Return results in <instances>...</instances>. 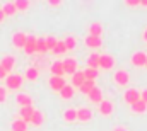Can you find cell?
<instances>
[{
    "label": "cell",
    "instance_id": "cell-5",
    "mask_svg": "<svg viewBox=\"0 0 147 131\" xmlns=\"http://www.w3.org/2000/svg\"><path fill=\"white\" fill-rule=\"evenodd\" d=\"M137 100H140V92H139L137 89H128V90L125 92V102H128V104L132 106V104L137 102Z\"/></svg>",
    "mask_w": 147,
    "mask_h": 131
},
{
    "label": "cell",
    "instance_id": "cell-38",
    "mask_svg": "<svg viewBox=\"0 0 147 131\" xmlns=\"http://www.w3.org/2000/svg\"><path fill=\"white\" fill-rule=\"evenodd\" d=\"M140 99H142V100L147 104V89L144 90V92H140Z\"/></svg>",
    "mask_w": 147,
    "mask_h": 131
},
{
    "label": "cell",
    "instance_id": "cell-6",
    "mask_svg": "<svg viewBox=\"0 0 147 131\" xmlns=\"http://www.w3.org/2000/svg\"><path fill=\"white\" fill-rule=\"evenodd\" d=\"M65 85H67V82L63 80V77H51V78H50V87H51L53 90H58V92H60Z\"/></svg>",
    "mask_w": 147,
    "mask_h": 131
},
{
    "label": "cell",
    "instance_id": "cell-31",
    "mask_svg": "<svg viewBox=\"0 0 147 131\" xmlns=\"http://www.w3.org/2000/svg\"><path fill=\"white\" fill-rule=\"evenodd\" d=\"M26 78H28V80H36L38 78V70L34 66H29V68L26 70Z\"/></svg>",
    "mask_w": 147,
    "mask_h": 131
},
{
    "label": "cell",
    "instance_id": "cell-41",
    "mask_svg": "<svg viewBox=\"0 0 147 131\" xmlns=\"http://www.w3.org/2000/svg\"><path fill=\"white\" fill-rule=\"evenodd\" d=\"M113 131H127V130H125V128H120V126H118V128H115Z\"/></svg>",
    "mask_w": 147,
    "mask_h": 131
},
{
    "label": "cell",
    "instance_id": "cell-21",
    "mask_svg": "<svg viewBox=\"0 0 147 131\" xmlns=\"http://www.w3.org/2000/svg\"><path fill=\"white\" fill-rule=\"evenodd\" d=\"M132 111H134V112L142 114V112H146V111H147V104L140 99V100H137V102H134V104H132Z\"/></svg>",
    "mask_w": 147,
    "mask_h": 131
},
{
    "label": "cell",
    "instance_id": "cell-20",
    "mask_svg": "<svg viewBox=\"0 0 147 131\" xmlns=\"http://www.w3.org/2000/svg\"><path fill=\"white\" fill-rule=\"evenodd\" d=\"M99 111H101V114L110 116L111 112H113V104H111L110 100H103V102L99 104Z\"/></svg>",
    "mask_w": 147,
    "mask_h": 131
},
{
    "label": "cell",
    "instance_id": "cell-13",
    "mask_svg": "<svg viewBox=\"0 0 147 131\" xmlns=\"http://www.w3.org/2000/svg\"><path fill=\"white\" fill-rule=\"evenodd\" d=\"M50 70H51V77H63V65H62V61H53V65L50 66Z\"/></svg>",
    "mask_w": 147,
    "mask_h": 131
},
{
    "label": "cell",
    "instance_id": "cell-26",
    "mask_svg": "<svg viewBox=\"0 0 147 131\" xmlns=\"http://www.w3.org/2000/svg\"><path fill=\"white\" fill-rule=\"evenodd\" d=\"M94 87H96V85H94V82H92V80H86L79 89H80V92H82V94H89Z\"/></svg>",
    "mask_w": 147,
    "mask_h": 131
},
{
    "label": "cell",
    "instance_id": "cell-44",
    "mask_svg": "<svg viewBox=\"0 0 147 131\" xmlns=\"http://www.w3.org/2000/svg\"><path fill=\"white\" fill-rule=\"evenodd\" d=\"M146 66H147V60H146Z\"/></svg>",
    "mask_w": 147,
    "mask_h": 131
},
{
    "label": "cell",
    "instance_id": "cell-27",
    "mask_svg": "<svg viewBox=\"0 0 147 131\" xmlns=\"http://www.w3.org/2000/svg\"><path fill=\"white\" fill-rule=\"evenodd\" d=\"M60 96H62V99H72L74 97V87L72 85H65L60 90Z\"/></svg>",
    "mask_w": 147,
    "mask_h": 131
},
{
    "label": "cell",
    "instance_id": "cell-22",
    "mask_svg": "<svg viewBox=\"0 0 147 131\" xmlns=\"http://www.w3.org/2000/svg\"><path fill=\"white\" fill-rule=\"evenodd\" d=\"M12 131H28V123H24L22 119H16L12 123Z\"/></svg>",
    "mask_w": 147,
    "mask_h": 131
},
{
    "label": "cell",
    "instance_id": "cell-19",
    "mask_svg": "<svg viewBox=\"0 0 147 131\" xmlns=\"http://www.w3.org/2000/svg\"><path fill=\"white\" fill-rule=\"evenodd\" d=\"M101 33H103V26L99 22H92L89 26V36H96V37H101Z\"/></svg>",
    "mask_w": 147,
    "mask_h": 131
},
{
    "label": "cell",
    "instance_id": "cell-16",
    "mask_svg": "<svg viewBox=\"0 0 147 131\" xmlns=\"http://www.w3.org/2000/svg\"><path fill=\"white\" fill-rule=\"evenodd\" d=\"M16 100H17V104H19V106H22V107L33 106V99L29 97L28 94H17V97H16Z\"/></svg>",
    "mask_w": 147,
    "mask_h": 131
},
{
    "label": "cell",
    "instance_id": "cell-25",
    "mask_svg": "<svg viewBox=\"0 0 147 131\" xmlns=\"http://www.w3.org/2000/svg\"><path fill=\"white\" fill-rule=\"evenodd\" d=\"M98 75H99V72L98 70H94V68H87V70H84V77H86V80H96L98 78Z\"/></svg>",
    "mask_w": 147,
    "mask_h": 131
},
{
    "label": "cell",
    "instance_id": "cell-2",
    "mask_svg": "<svg viewBox=\"0 0 147 131\" xmlns=\"http://www.w3.org/2000/svg\"><path fill=\"white\" fill-rule=\"evenodd\" d=\"M62 65H63V72L69 75H74L77 72V60L75 58H65L62 61Z\"/></svg>",
    "mask_w": 147,
    "mask_h": 131
},
{
    "label": "cell",
    "instance_id": "cell-14",
    "mask_svg": "<svg viewBox=\"0 0 147 131\" xmlns=\"http://www.w3.org/2000/svg\"><path fill=\"white\" fill-rule=\"evenodd\" d=\"M87 96H89V99H91L92 102H98V104H101V102H103V92H101V89H99V87H94Z\"/></svg>",
    "mask_w": 147,
    "mask_h": 131
},
{
    "label": "cell",
    "instance_id": "cell-40",
    "mask_svg": "<svg viewBox=\"0 0 147 131\" xmlns=\"http://www.w3.org/2000/svg\"><path fill=\"white\" fill-rule=\"evenodd\" d=\"M3 19H5V14H3V10H2V9H0V22H2V21H3Z\"/></svg>",
    "mask_w": 147,
    "mask_h": 131
},
{
    "label": "cell",
    "instance_id": "cell-35",
    "mask_svg": "<svg viewBox=\"0 0 147 131\" xmlns=\"http://www.w3.org/2000/svg\"><path fill=\"white\" fill-rule=\"evenodd\" d=\"M5 99H7V90L5 87H0V102H5Z\"/></svg>",
    "mask_w": 147,
    "mask_h": 131
},
{
    "label": "cell",
    "instance_id": "cell-7",
    "mask_svg": "<svg viewBox=\"0 0 147 131\" xmlns=\"http://www.w3.org/2000/svg\"><path fill=\"white\" fill-rule=\"evenodd\" d=\"M128 80H130L128 72H125V70H118V72L115 73V82H116V84H120V85H127Z\"/></svg>",
    "mask_w": 147,
    "mask_h": 131
},
{
    "label": "cell",
    "instance_id": "cell-33",
    "mask_svg": "<svg viewBox=\"0 0 147 131\" xmlns=\"http://www.w3.org/2000/svg\"><path fill=\"white\" fill-rule=\"evenodd\" d=\"M63 44H65V48H67V49H74V48L77 46V41H75V37H74V36H69V37L63 41Z\"/></svg>",
    "mask_w": 147,
    "mask_h": 131
},
{
    "label": "cell",
    "instance_id": "cell-23",
    "mask_svg": "<svg viewBox=\"0 0 147 131\" xmlns=\"http://www.w3.org/2000/svg\"><path fill=\"white\" fill-rule=\"evenodd\" d=\"M2 10H3V14H5V15H14V14L17 12V9H16L14 2H7V3L2 7Z\"/></svg>",
    "mask_w": 147,
    "mask_h": 131
},
{
    "label": "cell",
    "instance_id": "cell-36",
    "mask_svg": "<svg viewBox=\"0 0 147 131\" xmlns=\"http://www.w3.org/2000/svg\"><path fill=\"white\" fill-rule=\"evenodd\" d=\"M127 5L128 7H137V5H140V0H127Z\"/></svg>",
    "mask_w": 147,
    "mask_h": 131
},
{
    "label": "cell",
    "instance_id": "cell-42",
    "mask_svg": "<svg viewBox=\"0 0 147 131\" xmlns=\"http://www.w3.org/2000/svg\"><path fill=\"white\" fill-rule=\"evenodd\" d=\"M140 5H144V7H147V0H140Z\"/></svg>",
    "mask_w": 147,
    "mask_h": 131
},
{
    "label": "cell",
    "instance_id": "cell-17",
    "mask_svg": "<svg viewBox=\"0 0 147 131\" xmlns=\"http://www.w3.org/2000/svg\"><path fill=\"white\" fill-rule=\"evenodd\" d=\"M99 56H101V55H98V53H91L89 58H87V66L98 70V68H99Z\"/></svg>",
    "mask_w": 147,
    "mask_h": 131
},
{
    "label": "cell",
    "instance_id": "cell-1",
    "mask_svg": "<svg viewBox=\"0 0 147 131\" xmlns=\"http://www.w3.org/2000/svg\"><path fill=\"white\" fill-rule=\"evenodd\" d=\"M5 85H7V89H10V90H17V89L22 85V77L17 75V73H9V75L5 77Z\"/></svg>",
    "mask_w": 147,
    "mask_h": 131
},
{
    "label": "cell",
    "instance_id": "cell-12",
    "mask_svg": "<svg viewBox=\"0 0 147 131\" xmlns=\"http://www.w3.org/2000/svg\"><path fill=\"white\" fill-rule=\"evenodd\" d=\"M77 119L79 121H91L92 119V112H91V109H87V107H82V109H79L77 111Z\"/></svg>",
    "mask_w": 147,
    "mask_h": 131
},
{
    "label": "cell",
    "instance_id": "cell-34",
    "mask_svg": "<svg viewBox=\"0 0 147 131\" xmlns=\"http://www.w3.org/2000/svg\"><path fill=\"white\" fill-rule=\"evenodd\" d=\"M14 5H16L17 10H26V9L29 7V2H28V0H16Z\"/></svg>",
    "mask_w": 147,
    "mask_h": 131
},
{
    "label": "cell",
    "instance_id": "cell-3",
    "mask_svg": "<svg viewBox=\"0 0 147 131\" xmlns=\"http://www.w3.org/2000/svg\"><path fill=\"white\" fill-rule=\"evenodd\" d=\"M36 36H33V34H29V36H26V46H24V51H26V55H33V53H36Z\"/></svg>",
    "mask_w": 147,
    "mask_h": 131
},
{
    "label": "cell",
    "instance_id": "cell-10",
    "mask_svg": "<svg viewBox=\"0 0 147 131\" xmlns=\"http://www.w3.org/2000/svg\"><path fill=\"white\" fill-rule=\"evenodd\" d=\"M12 44L16 48H24L26 46V34L24 33H16L12 36Z\"/></svg>",
    "mask_w": 147,
    "mask_h": 131
},
{
    "label": "cell",
    "instance_id": "cell-11",
    "mask_svg": "<svg viewBox=\"0 0 147 131\" xmlns=\"http://www.w3.org/2000/svg\"><path fill=\"white\" fill-rule=\"evenodd\" d=\"M14 65H16V58H14V56H3L2 61H0V66H2L7 73L14 68Z\"/></svg>",
    "mask_w": 147,
    "mask_h": 131
},
{
    "label": "cell",
    "instance_id": "cell-18",
    "mask_svg": "<svg viewBox=\"0 0 147 131\" xmlns=\"http://www.w3.org/2000/svg\"><path fill=\"white\" fill-rule=\"evenodd\" d=\"M86 44L89 48H99L103 44V39L101 37H96V36H87L86 37Z\"/></svg>",
    "mask_w": 147,
    "mask_h": 131
},
{
    "label": "cell",
    "instance_id": "cell-29",
    "mask_svg": "<svg viewBox=\"0 0 147 131\" xmlns=\"http://www.w3.org/2000/svg\"><path fill=\"white\" fill-rule=\"evenodd\" d=\"M63 118H65V121H69V123L77 121V111H75V109H67L65 114H63Z\"/></svg>",
    "mask_w": 147,
    "mask_h": 131
},
{
    "label": "cell",
    "instance_id": "cell-15",
    "mask_svg": "<svg viewBox=\"0 0 147 131\" xmlns=\"http://www.w3.org/2000/svg\"><path fill=\"white\" fill-rule=\"evenodd\" d=\"M86 82V77H84V72H75L72 75V87H80L82 84Z\"/></svg>",
    "mask_w": 147,
    "mask_h": 131
},
{
    "label": "cell",
    "instance_id": "cell-37",
    "mask_svg": "<svg viewBox=\"0 0 147 131\" xmlns=\"http://www.w3.org/2000/svg\"><path fill=\"white\" fill-rule=\"evenodd\" d=\"M48 3H50L51 7H58V5H60V0H50Z\"/></svg>",
    "mask_w": 147,
    "mask_h": 131
},
{
    "label": "cell",
    "instance_id": "cell-39",
    "mask_svg": "<svg viewBox=\"0 0 147 131\" xmlns=\"http://www.w3.org/2000/svg\"><path fill=\"white\" fill-rule=\"evenodd\" d=\"M5 77H7V72H5V70L0 66V78H5Z\"/></svg>",
    "mask_w": 147,
    "mask_h": 131
},
{
    "label": "cell",
    "instance_id": "cell-9",
    "mask_svg": "<svg viewBox=\"0 0 147 131\" xmlns=\"http://www.w3.org/2000/svg\"><path fill=\"white\" fill-rule=\"evenodd\" d=\"M146 60H147V55L144 51H137L132 56V63L135 66H146Z\"/></svg>",
    "mask_w": 147,
    "mask_h": 131
},
{
    "label": "cell",
    "instance_id": "cell-28",
    "mask_svg": "<svg viewBox=\"0 0 147 131\" xmlns=\"http://www.w3.org/2000/svg\"><path fill=\"white\" fill-rule=\"evenodd\" d=\"M46 41L45 37H38L36 39V53H46Z\"/></svg>",
    "mask_w": 147,
    "mask_h": 131
},
{
    "label": "cell",
    "instance_id": "cell-32",
    "mask_svg": "<svg viewBox=\"0 0 147 131\" xmlns=\"http://www.w3.org/2000/svg\"><path fill=\"white\" fill-rule=\"evenodd\" d=\"M53 53H55V55H63V53H67V48H65L63 41H58V43H57V46L53 48Z\"/></svg>",
    "mask_w": 147,
    "mask_h": 131
},
{
    "label": "cell",
    "instance_id": "cell-24",
    "mask_svg": "<svg viewBox=\"0 0 147 131\" xmlns=\"http://www.w3.org/2000/svg\"><path fill=\"white\" fill-rule=\"evenodd\" d=\"M43 121H45V118H43V112L34 111V112H33V118H31V123H33L34 126H41V124H43Z\"/></svg>",
    "mask_w": 147,
    "mask_h": 131
},
{
    "label": "cell",
    "instance_id": "cell-43",
    "mask_svg": "<svg viewBox=\"0 0 147 131\" xmlns=\"http://www.w3.org/2000/svg\"><path fill=\"white\" fill-rule=\"evenodd\" d=\"M144 39H146V41H147V29H146V31H144Z\"/></svg>",
    "mask_w": 147,
    "mask_h": 131
},
{
    "label": "cell",
    "instance_id": "cell-30",
    "mask_svg": "<svg viewBox=\"0 0 147 131\" xmlns=\"http://www.w3.org/2000/svg\"><path fill=\"white\" fill-rule=\"evenodd\" d=\"M45 41H46V49H48V51H53V48H55V46H57V43H58V39H57V37H53V36L45 37Z\"/></svg>",
    "mask_w": 147,
    "mask_h": 131
},
{
    "label": "cell",
    "instance_id": "cell-8",
    "mask_svg": "<svg viewBox=\"0 0 147 131\" xmlns=\"http://www.w3.org/2000/svg\"><path fill=\"white\" fill-rule=\"evenodd\" d=\"M33 112H34L33 106H28V107H21V111H19V116H21V119H22L24 123H31Z\"/></svg>",
    "mask_w": 147,
    "mask_h": 131
},
{
    "label": "cell",
    "instance_id": "cell-4",
    "mask_svg": "<svg viewBox=\"0 0 147 131\" xmlns=\"http://www.w3.org/2000/svg\"><path fill=\"white\" fill-rule=\"evenodd\" d=\"M115 66V58L111 55H101L99 56V68H105V70H111Z\"/></svg>",
    "mask_w": 147,
    "mask_h": 131
}]
</instances>
